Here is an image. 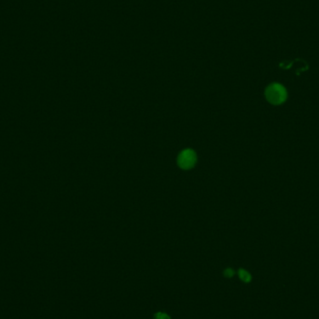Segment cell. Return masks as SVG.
Listing matches in <instances>:
<instances>
[{
	"instance_id": "6da1fadb",
	"label": "cell",
	"mask_w": 319,
	"mask_h": 319,
	"mask_svg": "<svg viewBox=\"0 0 319 319\" xmlns=\"http://www.w3.org/2000/svg\"><path fill=\"white\" fill-rule=\"evenodd\" d=\"M265 95L269 102L273 105H279L285 100L286 92L285 88L283 86L274 83L268 86L265 91Z\"/></svg>"
},
{
	"instance_id": "7a4b0ae2",
	"label": "cell",
	"mask_w": 319,
	"mask_h": 319,
	"mask_svg": "<svg viewBox=\"0 0 319 319\" xmlns=\"http://www.w3.org/2000/svg\"><path fill=\"white\" fill-rule=\"evenodd\" d=\"M197 163V155L194 149L186 148L177 157V165L183 170L192 169Z\"/></svg>"
},
{
	"instance_id": "3957f363",
	"label": "cell",
	"mask_w": 319,
	"mask_h": 319,
	"mask_svg": "<svg viewBox=\"0 0 319 319\" xmlns=\"http://www.w3.org/2000/svg\"><path fill=\"white\" fill-rule=\"evenodd\" d=\"M238 275H239L240 279L243 280L245 283H248L251 281V275L248 272H246L245 270H239L238 272Z\"/></svg>"
},
{
	"instance_id": "277c9868",
	"label": "cell",
	"mask_w": 319,
	"mask_h": 319,
	"mask_svg": "<svg viewBox=\"0 0 319 319\" xmlns=\"http://www.w3.org/2000/svg\"><path fill=\"white\" fill-rule=\"evenodd\" d=\"M154 319H170V316L165 313H157L154 314Z\"/></svg>"
},
{
	"instance_id": "5b68a950",
	"label": "cell",
	"mask_w": 319,
	"mask_h": 319,
	"mask_svg": "<svg viewBox=\"0 0 319 319\" xmlns=\"http://www.w3.org/2000/svg\"><path fill=\"white\" fill-rule=\"evenodd\" d=\"M224 275H225L226 277H232V276H234V270L231 268L226 269V270L224 271Z\"/></svg>"
}]
</instances>
